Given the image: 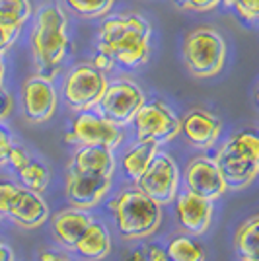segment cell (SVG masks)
<instances>
[{"label": "cell", "mask_w": 259, "mask_h": 261, "mask_svg": "<svg viewBox=\"0 0 259 261\" xmlns=\"http://www.w3.org/2000/svg\"><path fill=\"white\" fill-rule=\"evenodd\" d=\"M152 25L139 14L106 18L97 32V53L123 68H139L150 59Z\"/></svg>", "instance_id": "1"}, {"label": "cell", "mask_w": 259, "mask_h": 261, "mask_svg": "<svg viewBox=\"0 0 259 261\" xmlns=\"http://www.w3.org/2000/svg\"><path fill=\"white\" fill-rule=\"evenodd\" d=\"M66 28V14L57 2H47L37 8L30 33V45L37 74L47 80H53L59 74L61 65L66 59L70 47Z\"/></svg>", "instance_id": "2"}, {"label": "cell", "mask_w": 259, "mask_h": 261, "mask_svg": "<svg viewBox=\"0 0 259 261\" xmlns=\"http://www.w3.org/2000/svg\"><path fill=\"white\" fill-rule=\"evenodd\" d=\"M226 189L248 187L259 170V139L253 130H242L218 150L215 158Z\"/></svg>", "instance_id": "3"}, {"label": "cell", "mask_w": 259, "mask_h": 261, "mask_svg": "<svg viewBox=\"0 0 259 261\" xmlns=\"http://www.w3.org/2000/svg\"><path fill=\"white\" fill-rule=\"evenodd\" d=\"M182 55L193 76L213 78L226 63V43L213 28H195L184 37Z\"/></svg>", "instance_id": "4"}, {"label": "cell", "mask_w": 259, "mask_h": 261, "mask_svg": "<svg viewBox=\"0 0 259 261\" xmlns=\"http://www.w3.org/2000/svg\"><path fill=\"white\" fill-rule=\"evenodd\" d=\"M113 208L119 234L125 240L146 238L162 222L160 205L142 191H125Z\"/></svg>", "instance_id": "5"}, {"label": "cell", "mask_w": 259, "mask_h": 261, "mask_svg": "<svg viewBox=\"0 0 259 261\" xmlns=\"http://www.w3.org/2000/svg\"><path fill=\"white\" fill-rule=\"evenodd\" d=\"M108 88L106 72L92 63L76 65L65 78L63 84V99L74 111H88L97 106L99 98Z\"/></svg>", "instance_id": "6"}, {"label": "cell", "mask_w": 259, "mask_h": 261, "mask_svg": "<svg viewBox=\"0 0 259 261\" xmlns=\"http://www.w3.org/2000/svg\"><path fill=\"white\" fill-rule=\"evenodd\" d=\"M144 94L135 82L131 80H115L108 82L103 96L97 101V113L119 127L133 121L135 113L144 103Z\"/></svg>", "instance_id": "7"}, {"label": "cell", "mask_w": 259, "mask_h": 261, "mask_svg": "<svg viewBox=\"0 0 259 261\" xmlns=\"http://www.w3.org/2000/svg\"><path fill=\"white\" fill-rule=\"evenodd\" d=\"M137 184L139 191L154 199L158 205L172 203L177 195V185H179V172L172 156L162 152L154 154L148 168L137 179Z\"/></svg>", "instance_id": "8"}, {"label": "cell", "mask_w": 259, "mask_h": 261, "mask_svg": "<svg viewBox=\"0 0 259 261\" xmlns=\"http://www.w3.org/2000/svg\"><path fill=\"white\" fill-rule=\"evenodd\" d=\"M133 121L139 141H156L160 144L179 135V117L160 99L144 101Z\"/></svg>", "instance_id": "9"}, {"label": "cell", "mask_w": 259, "mask_h": 261, "mask_svg": "<svg viewBox=\"0 0 259 261\" xmlns=\"http://www.w3.org/2000/svg\"><path fill=\"white\" fill-rule=\"evenodd\" d=\"M66 142L74 144H97V146H108L115 148L123 141L121 127L101 117L99 113H94L92 109L80 111V115L74 119L70 130L66 133Z\"/></svg>", "instance_id": "10"}, {"label": "cell", "mask_w": 259, "mask_h": 261, "mask_svg": "<svg viewBox=\"0 0 259 261\" xmlns=\"http://www.w3.org/2000/svg\"><path fill=\"white\" fill-rule=\"evenodd\" d=\"M111 175L82 174L74 168H70L66 177V199L74 208L86 211L96 207L109 191Z\"/></svg>", "instance_id": "11"}, {"label": "cell", "mask_w": 259, "mask_h": 261, "mask_svg": "<svg viewBox=\"0 0 259 261\" xmlns=\"http://www.w3.org/2000/svg\"><path fill=\"white\" fill-rule=\"evenodd\" d=\"M23 113L32 123H45L53 117L57 109V92L51 80L43 76H32L25 80L22 90Z\"/></svg>", "instance_id": "12"}, {"label": "cell", "mask_w": 259, "mask_h": 261, "mask_svg": "<svg viewBox=\"0 0 259 261\" xmlns=\"http://www.w3.org/2000/svg\"><path fill=\"white\" fill-rule=\"evenodd\" d=\"M4 215H8L22 228H37L47 222L49 207L39 193H35L28 187L25 189L18 187L14 191V195L10 197Z\"/></svg>", "instance_id": "13"}, {"label": "cell", "mask_w": 259, "mask_h": 261, "mask_svg": "<svg viewBox=\"0 0 259 261\" xmlns=\"http://www.w3.org/2000/svg\"><path fill=\"white\" fill-rule=\"evenodd\" d=\"M185 185L187 191L203 197L206 201H215L226 191V185L218 174L215 160L193 158L185 168Z\"/></svg>", "instance_id": "14"}, {"label": "cell", "mask_w": 259, "mask_h": 261, "mask_svg": "<svg viewBox=\"0 0 259 261\" xmlns=\"http://www.w3.org/2000/svg\"><path fill=\"white\" fill-rule=\"evenodd\" d=\"M222 130L220 119L205 109H191L184 121H179V133H184L189 144L195 148H211Z\"/></svg>", "instance_id": "15"}, {"label": "cell", "mask_w": 259, "mask_h": 261, "mask_svg": "<svg viewBox=\"0 0 259 261\" xmlns=\"http://www.w3.org/2000/svg\"><path fill=\"white\" fill-rule=\"evenodd\" d=\"M175 211L177 218L187 232L191 234H203L213 217V201H206L203 197L187 191L182 195H175Z\"/></svg>", "instance_id": "16"}, {"label": "cell", "mask_w": 259, "mask_h": 261, "mask_svg": "<svg viewBox=\"0 0 259 261\" xmlns=\"http://www.w3.org/2000/svg\"><path fill=\"white\" fill-rule=\"evenodd\" d=\"M72 168L82 174H96V175H111L115 168V160L111 148L108 146H97V144H84L74 156Z\"/></svg>", "instance_id": "17"}, {"label": "cell", "mask_w": 259, "mask_h": 261, "mask_svg": "<svg viewBox=\"0 0 259 261\" xmlns=\"http://www.w3.org/2000/svg\"><path fill=\"white\" fill-rule=\"evenodd\" d=\"M94 220H92V217L88 213L80 211V208H70V211L59 213L53 218V230L65 246L72 248L76 244V240L86 232V228Z\"/></svg>", "instance_id": "18"}, {"label": "cell", "mask_w": 259, "mask_h": 261, "mask_svg": "<svg viewBox=\"0 0 259 261\" xmlns=\"http://www.w3.org/2000/svg\"><path fill=\"white\" fill-rule=\"evenodd\" d=\"M72 250H76L80 257H84L88 261L103 259L109 253V250H111V240H109L108 230L103 228L101 224L92 222L86 228V232L76 240Z\"/></svg>", "instance_id": "19"}, {"label": "cell", "mask_w": 259, "mask_h": 261, "mask_svg": "<svg viewBox=\"0 0 259 261\" xmlns=\"http://www.w3.org/2000/svg\"><path fill=\"white\" fill-rule=\"evenodd\" d=\"M156 152H158V142L156 141H139V144L135 148H131L121 162L125 175L137 181L144 174V170L148 168L152 156Z\"/></svg>", "instance_id": "20"}, {"label": "cell", "mask_w": 259, "mask_h": 261, "mask_svg": "<svg viewBox=\"0 0 259 261\" xmlns=\"http://www.w3.org/2000/svg\"><path fill=\"white\" fill-rule=\"evenodd\" d=\"M236 250L246 261H259V218L251 217L244 222L236 234Z\"/></svg>", "instance_id": "21"}, {"label": "cell", "mask_w": 259, "mask_h": 261, "mask_svg": "<svg viewBox=\"0 0 259 261\" xmlns=\"http://www.w3.org/2000/svg\"><path fill=\"white\" fill-rule=\"evenodd\" d=\"M166 253L170 261H205V250L201 248V244L187 236L173 238Z\"/></svg>", "instance_id": "22"}, {"label": "cell", "mask_w": 259, "mask_h": 261, "mask_svg": "<svg viewBox=\"0 0 259 261\" xmlns=\"http://www.w3.org/2000/svg\"><path fill=\"white\" fill-rule=\"evenodd\" d=\"M63 2L76 16L86 20H96V18H103L111 10L115 0H63Z\"/></svg>", "instance_id": "23"}, {"label": "cell", "mask_w": 259, "mask_h": 261, "mask_svg": "<svg viewBox=\"0 0 259 261\" xmlns=\"http://www.w3.org/2000/svg\"><path fill=\"white\" fill-rule=\"evenodd\" d=\"M32 18L30 0H0V20L12 25L23 28V23Z\"/></svg>", "instance_id": "24"}, {"label": "cell", "mask_w": 259, "mask_h": 261, "mask_svg": "<svg viewBox=\"0 0 259 261\" xmlns=\"http://www.w3.org/2000/svg\"><path fill=\"white\" fill-rule=\"evenodd\" d=\"M20 179H22V184L28 187V189H32L35 193H41L47 184H49V172H47V168H45L43 164L39 162H28L25 166H22L20 170Z\"/></svg>", "instance_id": "25"}, {"label": "cell", "mask_w": 259, "mask_h": 261, "mask_svg": "<svg viewBox=\"0 0 259 261\" xmlns=\"http://www.w3.org/2000/svg\"><path fill=\"white\" fill-rule=\"evenodd\" d=\"M226 8L236 12L242 22L255 25L259 20V0H220Z\"/></svg>", "instance_id": "26"}, {"label": "cell", "mask_w": 259, "mask_h": 261, "mask_svg": "<svg viewBox=\"0 0 259 261\" xmlns=\"http://www.w3.org/2000/svg\"><path fill=\"white\" fill-rule=\"evenodd\" d=\"M20 32H22V28L0 20V55H4L14 45V41L20 35Z\"/></svg>", "instance_id": "27"}, {"label": "cell", "mask_w": 259, "mask_h": 261, "mask_svg": "<svg viewBox=\"0 0 259 261\" xmlns=\"http://www.w3.org/2000/svg\"><path fill=\"white\" fill-rule=\"evenodd\" d=\"M173 6L179 10H191V12H209L215 10L220 4V0H172Z\"/></svg>", "instance_id": "28"}, {"label": "cell", "mask_w": 259, "mask_h": 261, "mask_svg": "<svg viewBox=\"0 0 259 261\" xmlns=\"http://www.w3.org/2000/svg\"><path fill=\"white\" fill-rule=\"evenodd\" d=\"M10 148H12V135L8 133V129L4 125H0V164L6 162Z\"/></svg>", "instance_id": "29"}, {"label": "cell", "mask_w": 259, "mask_h": 261, "mask_svg": "<svg viewBox=\"0 0 259 261\" xmlns=\"http://www.w3.org/2000/svg\"><path fill=\"white\" fill-rule=\"evenodd\" d=\"M6 162H10L16 170H20L22 166H25V164L30 162V158L25 156V152H23V150H20V148H14V146H12L10 152H8V158H6Z\"/></svg>", "instance_id": "30"}, {"label": "cell", "mask_w": 259, "mask_h": 261, "mask_svg": "<svg viewBox=\"0 0 259 261\" xmlns=\"http://www.w3.org/2000/svg\"><path fill=\"white\" fill-rule=\"evenodd\" d=\"M16 189L18 187L12 184H0V215H4L6 205H8V201H10V197L14 195Z\"/></svg>", "instance_id": "31"}, {"label": "cell", "mask_w": 259, "mask_h": 261, "mask_svg": "<svg viewBox=\"0 0 259 261\" xmlns=\"http://www.w3.org/2000/svg\"><path fill=\"white\" fill-rule=\"evenodd\" d=\"M10 111H12V96L4 88H0V121L6 119L10 115Z\"/></svg>", "instance_id": "32"}, {"label": "cell", "mask_w": 259, "mask_h": 261, "mask_svg": "<svg viewBox=\"0 0 259 261\" xmlns=\"http://www.w3.org/2000/svg\"><path fill=\"white\" fill-rule=\"evenodd\" d=\"M144 257H146L148 261H170L168 259V253H166L164 250H160L158 246H148Z\"/></svg>", "instance_id": "33"}, {"label": "cell", "mask_w": 259, "mask_h": 261, "mask_svg": "<svg viewBox=\"0 0 259 261\" xmlns=\"http://www.w3.org/2000/svg\"><path fill=\"white\" fill-rule=\"evenodd\" d=\"M0 261H14V251L10 246L0 244Z\"/></svg>", "instance_id": "34"}, {"label": "cell", "mask_w": 259, "mask_h": 261, "mask_svg": "<svg viewBox=\"0 0 259 261\" xmlns=\"http://www.w3.org/2000/svg\"><path fill=\"white\" fill-rule=\"evenodd\" d=\"M39 261H70V259L61 257V255H55V253H41V259Z\"/></svg>", "instance_id": "35"}, {"label": "cell", "mask_w": 259, "mask_h": 261, "mask_svg": "<svg viewBox=\"0 0 259 261\" xmlns=\"http://www.w3.org/2000/svg\"><path fill=\"white\" fill-rule=\"evenodd\" d=\"M4 74H6V65H4V55H0V88L4 82Z\"/></svg>", "instance_id": "36"}, {"label": "cell", "mask_w": 259, "mask_h": 261, "mask_svg": "<svg viewBox=\"0 0 259 261\" xmlns=\"http://www.w3.org/2000/svg\"><path fill=\"white\" fill-rule=\"evenodd\" d=\"M127 261H148V259L144 257V253H142V251H135Z\"/></svg>", "instance_id": "37"}, {"label": "cell", "mask_w": 259, "mask_h": 261, "mask_svg": "<svg viewBox=\"0 0 259 261\" xmlns=\"http://www.w3.org/2000/svg\"><path fill=\"white\" fill-rule=\"evenodd\" d=\"M242 261H246V259H242Z\"/></svg>", "instance_id": "38"}]
</instances>
